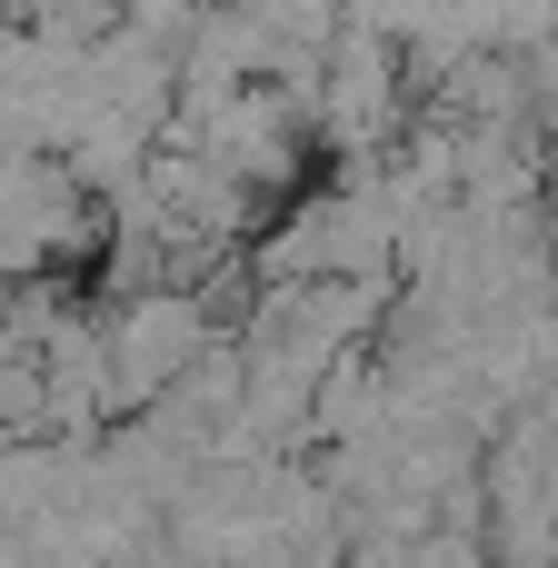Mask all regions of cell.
Instances as JSON below:
<instances>
[{"label": "cell", "instance_id": "obj_1", "mask_svg": "<svg viewBox=\"0 0 558 568\" xmlns=\"http://www.w3.org/2000/svg\"><path fill=\"white\" fill-rule=\"evenodd\" d=\"M310 120H319L329 150L379 160V150L399 140V120H409V60H399V40H379V30H339L329 60H319V100H310Z\"/></svg>", "mask_w": 558, "mask_h": 568}, {"label": "cell", "instance_id": "obj_2", "mask_svg": "<svg viewBox=\"0 0 558 568\" xmlns=\"http://www.w3.org/2000/svg\"><path fill=\"white\" fill-rule=\"evenodd\" d=\"M539 170H549V190H558V110H539Z\"/></svg>", "mask_w": 558, "mask_h": 568}, {"label": "cell", "instance_id": "obj_3", "mask_svg": "<svg viewBox=\"0 0 558 568\" xmlns=\"http://www.w3.org/2000/svg\"><path fill=\"white\" fill-rule=\"evenodd\" d=\"M549 280H558V220H549Z\"/></svg>", "mask_w": 558, "mask_h": 568}]
</instances>
